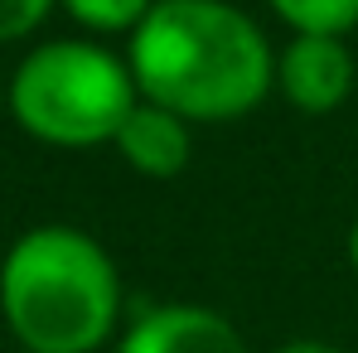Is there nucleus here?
<instances>
[{"label": "nucleus", "instance_id": "1", "mask_svg": "<svg viewBox=\"0 0 358 353\" xmlns=\"http://www.w3.org/2000/svg\"><path fill=\"white\" fill-rule=\"evenodd\" d=\"M136 92L189 126L252 117L276 87L262 24L228 0H160L126 44Z\"/></svg>", "mask_w": 358, "mask_h": 353}, {"label": "nucleus", "instance_id": "2", "mask_svg": "<svg viewBox=\"0 0 358 353\" xmlns=\"http://www.w3.org/2000/svg\"><path fill=\"white\" fill-rule=\"evenodd\" d=\"M0 315L29 353H97L117 334L121 271L83 228H29L0 261Z\"/></svg>", "mask_w": 358, "mask_h": 353}, {"label": "nucleus", "instance_id": "3", "mask_svg": "<svg viewBox=\"0 0 358 353\" xmlns=\"http://www.w3.org/2000/svg\"><path fill=\"white\" fill-rule=\"evenodd\" d=\"M141 92L126 59L92 39H49L10 78V117L59 150L112 145Z\"/></svg>", "mask_w": 358, "mask_h": 353}, {"label": "nucleus", "instance_id": "4", "mask_svg": "<svg viewBox=\"0 0 358 353\" xmlns=\"http://www.w3.org/2000/svg\"><path fill=\"white\" fill-rule=\"evenodd\" d=\"M358 82L354 49L344 39H310V34H291V44L276 59V87L281 97L305 112V117H329L349 102Z\"/></svg>", "mask_w": 358, "mask_h": 353}, {"label": "nucleus", "instance_id": "5", "mask_svg": "<svg viewBox=\"0 0 358 353\" xmlns=\"http://www.w3.org/2000/svg\"><path fill=\"white\" fill-rule=\"evenodd\" d=\"M117 353H247L238 324L208 305H155L136 315Z\"/></svg>", "mask_w": 358, "mask_h": 353}, {"label": "nucleus", "instance_id": "6", "mask_svg": "<svg viewBox=\"0 0 358 353\" xmlns=\"http://www.w3.org/2000/svg\"><path fill=\"white\" fill-rule=\"evenodd\" d=\"M112 145L121 150V160L145 179H175L194 160V131H189V121L165 112V107H155V102H145V97L136 102L131 117L121 121Z\"/></svg>", "mask_w": 358, "mask_h": 353}, {"label": "nucleus", "instance_id": "7", "mask_svg": "<svg viewBox=\"0 0 358 353\" xmlns=\"http://www.w3.org/2000/svg\"><path fill=\"white\" fill-rule=\"evenodd\" d=\"M271 15L310 39H344L358 24V0H266Z\"/></svg>", "mask_w": 358, "mask_h": 353}, {"label": "nucleus", "instance_id": "8", "mask_svg": "<svg viewBox=\"0 0 358 353\" xmlns=\"http://www.w3.org/2000/svg\"><path fill=\"white\" fill-rule=\"evenodd\" d=\"M59 5L83 29H97V34H136L141 20L160 0H59Z\"/></svg>", "mask_w": 358, "mask_h": 353}, {"label": "nucleus", "instance_id": "9", "mask_svg": "<svg viewBox=\"0 0 358 353\" xmlns=\"http://www.w3.org/2000/svg\"><path fill=\"white\" fill-rule=\"evenodd\" d=\"M49 10H54V0H0V44L34 34L49 20Z\"/></svg>", "mask_w": 358, "mask_h": 353}, {"label": "nucleus", "instance_id": "10", "mask_svg": "<svg viewBox=\"0 0 358 353\" xmlns=\"http://www.w3.org/2000/svg\"><path fill=\"white\" fill-rule=\"evenodd\" d=\"M271 353H339V349H329V344H315V339H296V344H281V349H271Z\"/></svg>", "mask_w": 358, "mask_h": 353}, {"label": "nucleus", "instance_id": "11", "mask_svg": "<svg viewBox=\"0 0 358 353\" xmlns=\"http://www.w3.org/2000/svg\"><path fill=\"white\" fill-rule=\"evenodd\" d=\"M344 252H349V266H354V276H358V218H354V228H349V242H344Z\"/></svg>", "mask_w": 358, "mask_h": 353}, {"label": "nucleus", "instance_id": "12", "mask_svg": "<svg viewBox=\"0 0 358 353\" xmlns=\"http://www.w3.org/2000/svg\"><path fill=\"white\" fill-rule=\"evenodd\" d=\"M5 107H10V87H0V112H5Z\"/></svg>", "mask_w": 358, "mask_h": 353}]
</instances>
